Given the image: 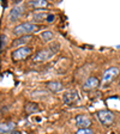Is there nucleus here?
<instances>
[{
	"instance_id": "39448f33",
	"label": "nucleus",
	"mask_w": 120,
	"mask_h": 134,
	"mask_svg": "<svg viewBox=\"0 0 120 134\" xmlns=\"http://www.w3.org/2000/svg\"><path fill=\"white\" fill-rule=\"evenodd\" d=\"M76 125L79 128H89V126H91V119L88 115H77L76 116Z\"/></svg>"
},
{
	"instance_id": "7ed1b4c3",
	"label": "nucleus",
	"mask_w": 120,
	"mask_h": 134,
	"mask_svg": "<svg viewBox=\"0 0 120 134\" xmlns=\"http://www.w3.org/2000/svg\"><path fill=\"white\" fill-rule=\"evenodd\" d=\"M31 52H33V49H31L30 47H20L12 53V59L16 60V61L24 60V59H27L29 55H30Z\"/></svg>"
},
{
	"instance_id": "2eb2a0df",
	"label": "nucleus",
	"mask_w": 120,
	"mask_h": 134,
	"mask_svg": "<svg viewBox=\"0 0 120 134\" xmlns=\"http://www.w3.org/2000/svg\"><path fill=\"white\" fill-rule=\"evenodd\" d=\"M41 38L43 40V41L46 42H49L53 40V32H50V31H43V32L41 34Z\"/></svg>"
},
{
	"instance_id": "6ab92c4d",
	"label": "nucleus",
	"mask_w": 120,
	"mask_h": 134,
	"mask_svg": "<svg viewBox=\"0 0 120 134\" xmlns=\"http://www.w3.org/2000/svg\"><path fill=\"white\" fill-rule=\"evenodd\" d=\"M54 19H55V16L50 13V14H48V17H47V19L46 20H47L48 23H52V22H54Z\"/></svg>"
},
{
	"instance_id": "20e7f679",
	"label": "nucleus",
	"mask_w": 120,
	"mask_h": 134,
	"mask_svg": "<svg viewBox=\"0 0 120 134\" xmlns=\"http://www.w3.org/2000/svg\"><path fill=\"white\" fill-rule=\"evenodd\" d=\"M79 99V96H78V92L76 91V90H69L67 92H65L64 96H62V100H64L65 104H75L77 103Z\"/></svg>"
},
{
	"instance_id": "ddd939ff",
	"label": "nucleus",
	"mask_w": 120,
	"mask_h": 134,
	"mask_svg": "<svg viewBox=\"0 0 120 134\" xmlns=\"http://www.w3.org/2000/svg\"><path fill=\"white\" fill-rule=\"evenodd\" d=\"M47 87L52 92H60L64 89V85L60 81H49V83H47Z\"/></svg>"
},
{
	"instance_id": "f8f14e48",
	"label": "nucleus",
	"mask_w": 120,
	"mask_h": 134,
	"mask_svg": "<svg viewBox=\"0 0 120 134\" xmlns=\"http://www.w3.org/2000/svg\"><path fill=\"white\" fill-rule=\"evenodd\" d=\"M33 38L31 35H27V36H20L19 38H17L16 41L12 42V47H18V46H22V47H25L24 44H27L30 40Z\"/></svg>"
},
{
	"instance_id": "aec40b11",
	"label": "nucleus",
	"mask_w": 120,
	"mask_h": 134,
	"mask_svg": "<svg viewBox=\"0 0 120 134\" xmlns=\"http://www.w3.org/2000/svg\"><path fill=\"white\" fill-rule=\"evenodd\" d=\"M7 134H20L18 131H13V132H10V133H7Z\"/></svg>"
},
{
	"instance_id": "4468645a",
	"label": "nucleus",
	"mask_w": 120,
	"mask_h": 134,
	"mask_svg": "<svg viewBox=\"0 0 120 134\" xmlns=\"http://www.w3.org/2000/svg\"><path fill=\"white\" fill-rule=\"evenodd\" d=\"M29 4L36 8H43V7H47L48 6V1H46V0H33V1H30Z\"/></svg>"
},
{
	"instance_id": "f257e3e1",
	"label": "nucleus",
	"mask_w": 120,
	"mask_h": 134,
	"mask_svg": "<svg viewBox=\"0 0 120 134\" xmlns=\"http://www.w3.org/2000/svg\"><path fill=\"white\" fill-rule=\"evenodd\" d=\"M40 30V26L34 23H22V24L17 25L13 30V34L16 36H27L33 32H36Z\"/></svg>"
},
{
	"instance_id": "a211bd4d",
	"label": "nucleus",
	"mask_w": 120,
	"mask_h": 134,
	"mask_svg": "<svg viewBox=\"0 0 120 134\" xmlns=\"http://www.w3.org/2000/svg\"><path fill=\"white\" fill-rule=\"evenodd\" d=\"M6 43H7V37H6L5 35L3 34V35H1V50L5 49Z\"/></svg>"
},
{
	"instance_id": "9d476101",
	"label": "nucleus",
	"mask_w": 120,
	"mask_h": 134,
	"mask_svg": "<svg viewBox=\"0 0 120 134\" xmlns=\"http://www.w3.org/2000/svg\"><path fill=\"white\" fill-rule=\"evenodd\" d=\"M16 123L14 122H3L0 125V133L1 134H7L10 132L16 131Z\"/></svg>"
},
{
	"instance_id": "9b49d317",
	"label": "nucleus",
	"mask_w": 120,
	"mask_h": 134,
	"mask_svg": "<svg viewBox=\"0 0 120 134\" xmlns=\"http://www.w3.org/2000/svg\"><path fill=\"white\" fill-rule=\"evenodd\" d=\"M24 110L27 114H34V113H39L41 109H40L39 104L34 103V102H28L24 105Z\"/></svg>"
},
{
	"instance_id": "dca6fc26",
	"label": "nucleus",
	"mask_w": 120,
	"mask_h": 134,
	"mask_svg": "<svg viewBox=\"0 0 120 134\" xmlns=\"http://www.w3.org/2000/svg\"><path fill=\"white\" fill-rule=\"evenodd\" d=\"M47 17H48V14H46V13H35L34 14V20H36V22H43V19H47Z\"/></svg>"
},
{
	"instance_id": "0eeeda50",
	"label": "nucleus",
	"mask_w": 120,
	"mask_h": 134,
	"mask_svg": "<svg viewBox=\"0 0 120 134\" xmlns=\"http://www.w3.org/2000/svg\"><path fill=\"white\" fill-rule=\"evenodd\" d=\"M23 13H24V7H22V6H14L11 11H10L8 19L11 20V22H14V20L19 19Z\"/></svg>"
},
{
	"instance_id": "423d86ee",
	"label": "nucleus",
	"mask_w": 120,
	"mask_h": 134,
	"mask_svg": "<svg viewBox=\"0 0 120 134\" xmlns=\"http://www.w3.org/2000/svg\"><path fill=\"white\" fill-rule=\"evenodd\" d=\"M118 74H119V68L118 67H111V68L106 70L103 73V83L113 81Z\"/></svg>"
},
{
	"instance_id": "f3484780",
	"label": "nucleus",
	"mask_w": 120,
	"mask_h": 134,
	"mask_svg": "<svg viewBox=\"0 0 120 134\" xmlns=\"http://www.w3.org/2000/svg\"><path fill=\"white\" fill-rule=\"evenodd\" d=\"M76 134H94V131L90 128H79Z\"/></svg>"
},
{
	"instance_id": "1a4fd4ad",
	"label": "nucleus",
	"mask_w": 120,
	"mask_h": 134,
	"mask_svg": "<svg viewBox=\"0 0 120 134\" xmlns=\"http://www.w3.org/2000/svg\"><path fill=\"white\" fill-rule=\"evenodd\" d=\"M100 85V80H98L96 77H90V78H88L87 80H85V83L83 84V89L84 90H94L96 89V87Z\"/></svg>"
},
{
	"instance_id": "6e6552de",
	"label": "nucleus",
	"mask_w": 120,
	"mask_h": 134,
	"mask_svg": "<svg viewBox=\"0 0 120 134\" xmlns=\"http://www.w3.org/2000/svg\"><path fill=\"white\" fill-rule=\"evenodd\" d=\"M52 56H54V54L50 52V50H47V49H43V50H40L39 53L35 55V61H47V60H49Z\"/></svg>"
},
{
	"instance_id": "f03ea898",
	"label": "nucleus",
	"mask_w": 120,
	"mask_h": 134,
	"mask_svg": "<svg viewBox=\"0 0 120 134\" xmlns=\"http://www.w3.org/2000/svg\"><path fill=\"white\" fill-rule=\"evenodd\" d=\"M97 119L103 126H109L114 122V113L109 111V110H101L97 113Z\"/></svg>"
}]
</instances>
